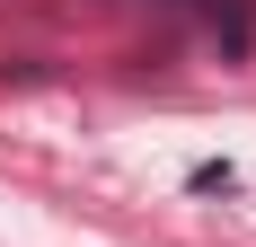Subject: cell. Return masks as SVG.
I'll use <instances>...</instances> for the list:
<instances>
[{
    "mask_svg": "<svg viewBox=\"0 0 256 247\" xmlns=\"http://www.w3.org/2000/svg\"><path fill=\"white\" fill-rule=\"evenodd\" d=\"M230 186H238L230 159H204V168H194V194H230Z\"/></svg>",
    "mask_w": 256,
    "mask_h": 247,
    "instance_id": "cell-1",
    "label": "cell"
}]
</instances>
